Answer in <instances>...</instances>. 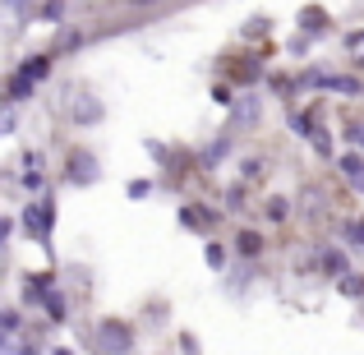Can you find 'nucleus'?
Masks as SVG:
<instances>
[{
	"label": "nucleus",
	"mask_w": 364,
	"mask_h": 355,
	"mask_svg": "<svg viewBox=\"0 0 364 355\" xmlns=\"http://www.w3.org/2000/svg\"><path fill=\"white\" fill-rule=\"evenodd\" d=\"M51 60H55V51H42V55H33V60L18 65V74H9V83H5L9 102H28L33 97V88L51 74Z\"/></svg>",
	"instance_id": "obj_1"
},
{
	"label": "nucleus",
	"mask_w": 364,
	"mask_h": 355,
	"mask_svg": "<svg viewBox=\"0 0 364 355\" xmlns=\"http://www.w3.org/2000/svg\"><path fill=\"white\" fill-rule=\"evenodd\" d=\"M51 226H55V208H51V198H33V203L23 208V231L46 245V240H51Z\"/></svg>",
	"instance_id": "obj_2"
},
{
	"label": "nucleus",
	"mask_w": 364,
	"mask_h": 355,
	"mask_svg": "<svg viewBox=\"0 0 364 355\" xmlns=\"http://www.w3.org/2000/svg\"><path fill=\"white\" fill-rule=\"evenodd\" d=\"M97 346L107 351V355H129V351H134V328H129V323L107 319V323L97 328Z\"/></svg>",
	"instance_id": "obj_3"
},
{
	"label": "nucleus",
	"mask_w": 364,
	"mask_h": 355,
	"mask_svg": "<svg viewBox=\"0 0 364 355\" xmlns=\"http://www.w3.org/2000/svg\"><path fill=\"white\" fill-rule=\"evenodd\" d=\"M65 176H70V185H92V180H97V157H92L88 148H74Z\"/></svg>",
	"instance_id": "obj_4"
},
{
	"label": "nucleus",
	"mask_w": 364,
	"mask_h": 355,
	"mask_svg": "<svg viewBox=\"0 0 364 355\" xmlns=\"http://www.w3.org/2000/svg\"><path fill=\"white\" fill-rule=\"evenodd\" d=\"M217 208H208V203H185L180 208V226H185V231H213L217 226Z\"/></svg>",
	"instance_id": "obj_5"
},
{
	"label": "nucleus",
	"mask_w": 364,
	"mask_h": 355,
	"mask_svg": "<svg viewBox=\"0 0 364 355\" xmlns=\"http://www.w3.org/2000/svg\"><path fill=\"white\" fill-rule=\"evenodd\" d=\"M318 272L323 277H337V282H341V277H350V258H346V249H318Z\"/></svg>",
	"instance_id": "obj_6"
},
{
	"label": "nucleus",
	"mask_w": 364,
	"mask_h": 355,
	"mask_svg": "<svg viewBox=\"0 0 364 355\" xmlns=\"http://www.w3.org/2000/svg\"><path fill=\"white\" fill-rule=\"evenodd\" d=\"M337 171L350 180V189H360V194H364V157H360V152H346V157H337Z\"/></svg>",
	"instance_id": "obj_7"
},
{
	"label": "nucleus",
	"mask_w": 364,
	"mask_h": 355,
	"mask_svg": "<svg viewBox=\"0 0 364 355\" xmlns=\"http://www.w3.org/2000/svg\"><path fill=\"white\" fill-rule=\"evenodd\" d=\"M18 185L33 189V194L46 185V176H42V157H37V152H23V180H18Z\"/></svg>",
	"instance_id": "obj_8"
},
{
	"label": "nucleus",
	"mask_w": 364,
	"mask_h": 355,
	"mask_svg": "<svg viewBox=\"0 0 364 355\" xmlns=\"http://www.w3.org/2000/svg\"><path fill=\"white\" fill-rule=\"evenodd\" d=\"M235 249H240V258H258V254H263V235H258V231H240Z\"/></svg>",
	"instance_id": "obj_9"
},
{
	"label": "nucleus",
	"mask_w": 364,
	"mask_h": 355,
	"mask_svg": "<svg viewBox=\"0 0 364 355\" xmlns=\"http://www.w3.org/2000/svg\"><path fill=\"white\" fill-rule=\"evenodd\" d=\"M226 157H231V139H217L198 161H203V171H208V166H217V161H226Z\"/></svg>",
	"instance_id": "obj_10"
},
{
	"label": "nucleus",
	"mask_w": 364,
	"mask_h": 355,
	"mask_svg": "<svg viewBox=\"0 0 364 355\" xmlns=\"http://www.w3.org/2000/svg\"><path fill=\"white\" fill-rule=\"evenodd\" d=\"M341 295H346V300H364V272L341 277Z\"/></svg>",
	"instance_id": "obj_11"
},
{
	"label": "nucleus",
	"mask_w": 364,
	"mask_h": 355,
	"mask_svg": "<svg viewBox=\"0 0 364 355\" xmlns=\"http://www.w3.org/2000/svg\"><path fill=\"white\" fill-rule=\"evenodd\" d=\"M226 263H231V249H226V245H208V267H213V272H222Z\"/></svg>",
	"instance_id": "obj_12"
},
{
	"label": "nucleus",
	"mask_w": 364,
	"mask_h": 355,
	"mask_svg": "<svg viewBox=\"0 0 364 355\" xmlns=\"http://www.w3.org/2000/svg\"><path fill=\"white\" fill-rule=\"evenodd\" d=\"M42 304H46V314H51V323H65V295L60 291H51Z\"/></svg>",
	"instance_id": "obj_13"
},
{
	"label": "nucleus",
	"mask_w": 364,
	"mask_h": 355,
	"mask_svg": "<svg viewBox=\"0 0 364 355\" xmlns=\"http://www.w3.org/2000/svg\"><path fill=\"white\" fill-rule=\"evenodd\" d=\"M286 213H291V203H286V198H267V222L282 226V222H286Z\"/></svg>",
	"instance_id": "obj_14"
},
{
	"label": "nucleus",
	"mask_w": 364,
	"mask_h": 355,
	"mask_svg": "<svg viewBox=\"0 0 364 355\" xmlns=\"http://www.w3.org/2000/svg\"><path fill=\"white\" fill-rule=\"evenodd\" d=\"M346 143H350L355 152H364V120H350V124H346Z\"/></svg>",
	"instance_id": "obj_15"
},
{
	"label": "nucleus",
	"mask_w": 364,
	"mask_h": 355,
	"mask_svg": "<svg viewBox=\"0 0 364 355\" xmlns=\"http://www.w3.org/2000/svg\"><path fill=\"white\" fill-rule=\"evenodd\" d=\"M346 240H350V245H364V217H355V222H346Z\"/></svg>",
	"instance_id": "obj_16"
},
{
	"label": "nucleus",
	"mask_w": 364,
	"mask_h": 355,
	"mask_svg": "<svg viewBox=\"0 0 364 355\" xmlns=\"http://www.w3.org/2000/svg\"><path fill=\"white\" fill-rule=\"evenodd\" d=\"M5 337H9V341L18 337V309H5Z\"/></svg>",
	"instance_id": "obj_17"
},
{
	"label": "nucleus",
	"mask_w": 364,
	"mask_h": 355,
	"mask_svg": "<svg viewBox=\"0 0 364 355\" xmlns=\"http://www.w3.org/2000/svg\"><path fill=\"white\" fill-rule=\"evenodd\" d=\"M346 51H364V28H355V33H346Z\"/></svg>",
	"instance_id": "obj_18"
},
{
	"label": "nucleus",
	"mask_w": 364,
	"mask_h": 355,
	"mask_svg": "<svg viewBox=\"0 0 364 355\" xmlns=\"http://www.w3.org/2000/svg\"><path fill=\"white\" fill-rule=\"evenodd\" d=\"M143 194H152V180H134L129 185V198H143Z\"/></svg>",
	"instance_id": "obj_19"
},
{
	"label": "nucleus",
	"mask_w": 364,
	"mask_h": 355,
	"mask_svg": "<svg viewBox=\"0 0 364 355\" xmlns=\"http://www.w3.org/2000/svg\"><path fill=\"white\" fill-rule=\"evenodd\" d=\"M213 97H217V102H222V107H226V102H235V92L226 88V83H217V88H213Z\"/></svg>",
	"instance_id": "obj_20"
},
{
	"label": "nucleus",
	"mask_w": 364,
	"mask_h": 355,
	"mask_svg": "<svg viewBox=\"0 0 364 355\" xmlns=\"http://www.w3.org/2000/svg\"><path fill=\"white\" fill-rule=\"evenodd\" d=\"M360 70H364V55H360Z\"/></svg>",
	"instance_id": "obj_21"
}]
</instances>
